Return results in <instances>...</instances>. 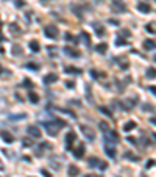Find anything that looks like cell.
<instances>
[{"instance_id":"6da1fadb","label":"cell","mask_w":156,"mask_h":177,"mask_svg":"<svg viewBox=\"0 0 156 177\" xmlns=\"http://www.w3.org/2000/svg\"><path fill=\"white\" fill-rule=\"evenodd\" d=\"M66 125V122L64 121H58V119H55L53 122H47L45 124V130H47V133L48 135H58V132L61 130V127H64Z\"/></svg>"},{"instance_id":"7a4b0ae2","label":"cell","mask_w":156,"mask_h":177,"mask_svg":"<svg viewBox=\"0 0 156 177\" xmlns=\"http://www.w3.org/2000/svg\"><path fill=\"white\" fill-rule=\"evenodd\" d=\"M45 35L48 36V38H52V39H55V38H58V33H59V30H58V27L56 25H47L45 27Z\"/></svg>"},{"instance_id":"3957f363","label":"cell","mask_w":156,"mask_h":177,"mask_svg":"<svg viewBox=\"0 0 156 177\" xmlns=\"http://www.w3.org/2000/svg\"><path fill=\"white\" fill-rule=\"evenodd\" d=\"M27 133H28L30 136H33V138H41V135H42L41 129H39L38 125H28L27 127Z\"/></svg>"},{"instance_id":"277c9868","label":"cell","mask_w":156,"mask_h":177,"mask_svg":"<svg viewBox=\"0 0 156 177\" xmlns=\"http://www.w3.org/2000/svg\"><path fill=\"white\" fill-rule=\"evenodd\" d=\"M75 138H77L75 132H69L67 135H66V149H67V151H72V143L75 141Z\"/></svg>"},{"instance_id":"5b68a950","label":"cell","mask_w":156,"mask_h":177,"mask_svg":"<svg viewBox=\"0 0 156 177\" xmlns=\"http://www.w3.org/2000/svg\"><path fill=\"white\" fill-rule=\"evenodd\" d=\"M0 136L3 138L5 143H14V135H13L11 132H8V130H2V132H0Z\"/></svg>"},{"instance_id":"8992f818","label":"cell","mask_w":156,"mask_h":177,"mask_svg":"<svg viewBox=\"0 0 156 177\" xmlns=\"http://www.w3.org/2000/svg\"><path fill=\"white\" fill-rule=\"evenodd\" d=\"M81 132L84 133L86 136H89V139H95V132L91 129V127H86V125H81Z\"/></svg>"},{"instance_id":"52a82bcc","label":"cell","mask_w":156,"mask_h":177,"mask_svg":"<svg viewBox=\"0 0 156 177\" xmlns=\"http://www.w3.org/2000/svg\"><path fill=\"white\" fill-rule=\"evenodd\" d=\"M62 50H64V53H66V55L72 56V58H78V56L81 55V53H80L78 50H75V49H72V47H64V49H62Z\"/></svg>"},{"instance_id":"ba28073f","label":"cell","mask_w":156,"mask_h":177,"mask_svg":"<svg viewBox=\"0 0 156 177\" xmlns=\"http://www.w3.org/2000/svg\"><path fill=\"white\" fill-rule=\"evenodd\" d=\"M137 9H139L141 13H144V14H147V13H151V6L147 5V3H144V2H139V3H137Z\"/></svg>"},{"instance_id":"9c48e42d","label":"cell","mask_w":156,"mask_h":177,"mask_svg":"<svg viewBox=\"0 0 156 177\" xmlns=\"http://www.w3.org/2000/svg\"><path fill=\"white\" fill-rule=\"evenodd\" d=\"M92 27L95 28V33H97L98 36H103V35H105V27L102 25V24H98V22H94V24H92Z\"/></svg>"},{"instance_id":"30bf717a","label":"cell","mask_w":156,"mask_h":177,"mask_svg":"<svg viewBox=\"0 0 156 177\" xmlns=\"http://www.w3.org/2000/svg\"><path fill=\"white\" fill-rule=\"evenodd\" d=\"M56 80H58V75H55V74H47L44 77V83L45 85H50V83H55Z\"/></svg>"},{"instance_id":"8fae6325","label":"cell","mask_w":156,"mask_h":177,"mask_svg":"<svg viewBox=\"0 0 156 177\" xmlns=\"http://www.w3.org/2000/svg\"><path fill=\"white\" fill-rule=\"evenodd\" d=\"M67 174L70 176V177H77L80 174V168H78V166H75V165H70V166H69Z\"/></svg>"},{"instance_id":"7c38bea8","label":"cell","mask_w":156,"mask_h":177,"mask_svg":"<svg viewBox=\"0 0 156 177\" xmlns=\"http://www.w3.org/2000/svg\"><path fill=\"white\" fill-rule=\"evenodd\" d=\"M112 6H114L116 9H119V11H127V6H125L120 0H112Z\"/></svg>"},{"instance_id":"4fadbf2b","label":"cell","mask_w":156,"mask_h":177,"mask_svg":"<svg viewBox=\"0 0 156 177\" xmlns=\"http://www.w3.org/2000/svg\"><path fill=\"white\" fill-rule=\"evenodd\" d=\"M30 49H31V52H35V53H38L39 50H41V46H39V42L38 41H35V39H33V41H30Z\"/></svg>"},{"instance_id":"5bb4252c","label":"cell","mask_w":156,"mask_h":177,"mask_svg":"<svg viewBox=\"0 0 156 177\" xmlns=\"http://www.w3.org/2000/svg\"><path fill=\"white\" fill-rule=\"evenodd\" d=\"M74 154H75V157H77V158H81V157L84 155V146H83V144H80L78 148L74 151Z\"/></svg>"},{"instance_id":"9a60e30c","label":"cell","mask_w":156,"mask_h":177,"mask_svg":"<svg viewBox=\"0 0 156 177\" xmlns=\"http://www.w3.org/2000/svg\"><path fill=\"white\" fill-rule=\"evenodd\" d=\"M133 129H136V122L134 121H128V122H125V124H123V130H125V132H131Z\"/></svg>"},{"instance_id":"2e32d148","label":"cell","mask_w":156,"mask_h":177,"mask_svg":"<svg viewBox=\"0 0 156 177\" xmlns=\"http://www.w3.org/2000/svg\"><path fill=\"white\" fill-rule=\"evenodd\" d=\"M95 50L103 55V53H106V50H108V44H106V42H102V44H98L97 47H95Z\"/></svg>"},{"instance_id":"e0dca14e","label":"cell","mask_w":156,"mask_h":177,"mask_svg":"<svg viewBox=\"0 0 156 177\" xmlns=\"http://www.w3.org/2000/svg\"><path fill=\"white\" fill-rule=\"evenodd\" d=\"M144 49L145 50H153L155 49V41L153 39H147V41L144 42Z\"/></svg>"},{"instance_id":"ac0fdd59","label":"cell","mask_w":156,"mask_h":177,"mask_svg":"<svg viewBox=\"0 0 156 177\" xmlns=\"http://www.w3.org/2000/svg\"><path fill=\"white\" fill-rule=\"evenodd\" d=\"M28 99H30L33 103H38V102H39V96L36 94L35 91H30V93H28Z\"/></svg>"},{"instance_id":"d6986e66","label":"cell","mask_w":156,"mask_h":177,"mask_svg":"<svg viewBox=\"0 0 156 177\" xmlns=\"http://www.w3.org/2000/svg\"><path fill=\"white\" fill-rule=\"evenodd\" d=\"M105 151H106V155H108V157H111V158H114V157H116V149H114V148H109V146H106Z\"/></svg>"},{"instance_id":"ffe728a7","label":"cell","mask_w":156,"mask_h":177,"mask_svg":"<svg viewBox=\"0 0 156 177\" xmlns=\"http://www.w3.org/2000/svg\"><path fill=\"white\" fill-rule=\"evenodd\" d=\"M134 103H136L134 99H128V101H125L123 107H125V108H133V107H134Z\"/></svg>"},{"instance_id":"44dd1931","label":"cell","mask_w":156,"mask_h":177,"mask_svg":"<svg viewBox=\"0 0 156 177\" xmlns=\"http://www.w3.org/2000/svg\"><path fill=\"white\" fill-rule=\"evenodd\" d=\"M81 36H83V38H84V44L89 47V46H91V36H89L86 32H83V33H81Z\"/></svg>"},{"instance_id":"7402d4cb","label":"cell","mask_w":156,"mask_h":177,"mask_svg":"<svg viewBox=\"0 0 156 177\" xmlns=\"http://www.w3.org/2000/svg\"><path fill=\"white\" fill-rule=\"evenodd\" d=\"M66 72H72V74H81V69H78V68H72V66H69V68H66Z\"/></svg>"},{"instance_id":"603a6c76","label":"cell","mask_w":156,"mask_h":177,"mask_svg":"<svg viewBox=\"0 0 156 177\" xmlns=\"http://www.w3.org/2000/svg\"><path fill=\"white\" fill-rule=\"evenodd\" d=\"M25 68L27 69H33V71H38V69H39V64H36V63H27V64H25Z\"/></svg>"},{"instance_id":"cb8c5ba5","label":"cell","mask_w":156,"mask_h":177,"mask_svg":"<svg viewBox=\"0 0 156 177\" xmlns=\"http://www.w3.org/2000/svg\"><path fill=\"white\" fill-rule=\"evenodd\" d=\"M98 162H100V160H98L97 157H91V158H89V166H92V168H94V166L98 165Z\"/></svg>"},{"instance_id":"d4e9b609","label":"cell","mask_w":156,"mask_h":177,"mask_svg":"<svg viewBox=\"0 0 156 177\" xmlns=\"http://www.w3.org/2000/svg\"><path fill=\"white\" fill-rule=\"evenodd\" d=\"M153 25H155L153 22H151V24H148L147 27H145V30H147L148 33H155V27H153Z\"/></svg>"},{"instance_id":"484cf974","label":"cell","mask_w":156,"mask_h":177,"mask_svg":"<svg viewBox=\"0 0 156 177\" xmlns=\"http://www.w3.org/2000/svg\"><path fill=\"white\" fill-rule=\"evenodd\" d=\"M100 111L103 113V115H106V116H112V113L109 111L108 108H105V107H100Z\"/></svg>"},{"instance_id":"4316f807","label":"cell","mask_w":156,"mask_h":177,"mask_svg":"<svg viewBox=\"0 0 156 177\" xmlns=\"http://www.w3.org/2000/svg\"><path fill=\"white\" fill-rule=\"evenodd\" d=\"M147 77H148V78H155V69L153 68L147 71Z\"/></svg>"},{"instance_id":"83f0119b","label":"cell","mask_w":156,"mask_h":177,"mask_svg":"<svg viewBox=\"0 0 156 177\" xmlns=\"http://www.w3.org/2000/svg\"><path fill=\"white\" fill-rule=\"evenodd\" d=\"M14 50H13V53H14V55H21V46H14Z\"/></svg>"},{"instance_id":"f1b7e54d","label":"cell","mask_w":156,"mask_h":177,"mask_svg":"<svg viewBox=\"0 0 156 177\" xmlns=\"http://www.w3.org/2000/svg\"><path fill=\"white\" fill-rule=\"evenodd\" d=\"M66 86H67V88H74V86H75V82H72V80H67V82H66Z\"/></svg>"},{"instance_id":"f546056e","label":"cell","mask_w":156,"mask_h":177,"mask_svg":"<svg viewBox=\"0 0 156 177\" xmlns=\"http://www.w3.org/2000/svg\"><path fill=\"white\" fill-rule=\"evenodd\" d=\"M116 44H117V46H125V44H127V41H125V39H116Z\"/></svg>"},{"instance_id":"4dcf8cb0","label":"cell","mask_w":156,"mask_h":177,"mask_svg":"<svg viewBox=\"0 0 156 177\" xmlns=\"http://www.w3.org/2000/svg\"><path fill=\"white\" fill-rule=\"evenodd\" d=\"M125 157H127V158H133V160H139V157H134V155H133V154H130V152L125 154Z\"/></svg>"},{"instance_id":"1f68e13d","label":"cell","mask_w":156,"mask_h":177,"mask_svg":"<svg viewBox=\"0 0 156 177\" xmlns=\"http://www.w3.org/2000/svg\"><path fill=\"white\" fill-rule=\"evenodd\" d=\"M98 125H100V129H102V130H108V124H106V122H100Z\"/></svg>"},{"instance_id":"d6a6232c","label":"cell","mask_w":156,"mask_h":177,"mask_svg":"<svg viewBox=\"0 0 156 177\" xmlns=\"http://www.w3.org/2000/svg\"><path fill=\"white\" fill-rule=\"evenodd\" d=\"M41 172H42V174H44V177H52V174H50V172L47 171V169H42Z\"/></svg>"},{"instance_id":"836d02e7","label":"cell","mask_w":156,"mask_h":177,"mask_svg":"<svg viewBox=\"0 0 156 177\" xmlns=\"http://www.w3.org/2000/svg\"><path fill=\"white\" fill-rule=\"evenodd\" d=\"M120 35H123V36H130L131 33H130V30H122V32H120Z\"/></svg>"},{"instance_id":"e575fe53","label":"cell","mask_w":156,"mask_h":177,"mask_svg":"<svg viewBox=\"0 0 156 177\" xmlns=\"http://www.w3.org/2000/svg\"><path fill=\"white\" fill-rule=\"evenodd\" d=\"M153 165H155V160H148V162H147V165H145V166H147V168H151Z\"/></svg>"},{"instance_id":"d590c367","label":"cell","mask_w":156,"mask_h":177,"mask_svg":"<svg viewBox=\"0 0 156 177\" xmlns=\"http://www.w3.org/2000/svg\"><path fill=\"white\" fill-rule=\"evenodd\" d=\"M24 146H31V141L30 139H24Z\"/></svg>"},{"instance_id":"8d00e7d4","label":"cell","mask_w":156,"mask_h":177,"mask_svg":"<svg viewBox=\"0 0 156 177\" xmlns=\"http://www.w3.org/2000/svg\"><path fill=\"white\" fill-rule=\"evenodd\" d=\"M24 5V2H22V0H17V2H16V6H22Z\"/></svg>"},{"instance_id":"74e56055","label":"cell","mask_w":156,"mask_h":177,"mask_svg":"<svg viewBox=\"0 0 156 177\" xmlns=\"http://www.w3.org/2000/svg\"><path fill=\"white\" fill-rule=\"evenodd\" d=\"M91 74H92V77H94V78H98V74H97V72H95V71H92Z\"/></svg>"},{"instance_id":"f35d334b","label":"cell","mask_w":156,"mask_h":177,"mask_svg":"<svg viewBox=\"0 0 156 177\" xmlns=\"http://www.w3.org/2000/svg\"><path fill=\"white\" fill-rule=\"evenodd\" d=\"M86 177H100V176H95V174H88Z\"/></svg>"},{"instance_id":"ab89813d","label":"cell","mask_w":156,"mask_h":177,"mask_svg":"<svg viewBox=\"0 0 156 177\" xmlns=\"http://www.w3.org/2000/svg\"><path fill=\"white\" fill-rule=\"evenodd\" d=\"M2 71H3V69H2V66H0V74H2Z\"/></svg>"}]
</instances>
